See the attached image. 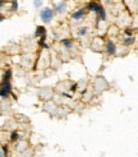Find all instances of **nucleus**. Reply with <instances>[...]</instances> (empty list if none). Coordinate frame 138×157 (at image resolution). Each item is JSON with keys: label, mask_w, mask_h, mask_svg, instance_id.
I'll return each instance as SVG.
<instances>
[{"label": "nucleus", "mask_w": 138, "mask_h": 157, "mask_svg": "<svg viewBox=\"0 0 138 157\" xmlns=\"http://www.w3.org/2000/svg\"><path fill=\"white\" fill-rule=\"evenodd\" d=\"M54 14H55L54 9H51V8H45V9L41 12L40 17H41V19H42L44 23H49L54 18Z\"/></svg>", "instance_id": "obj_1"}]
</instances>
